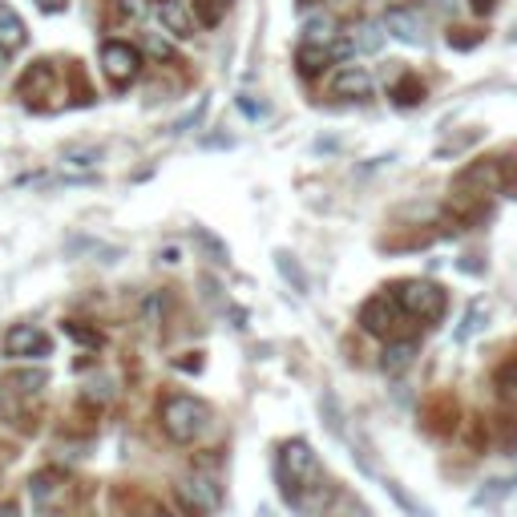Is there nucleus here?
<instances>
[{
	"mask_svg": "<svg viewBox=\"0 0 517 517\" xmlns=\"http://www.w3.org/2000/svg\"><path fill=\"white\" fill-rule=\"evenodd\" d=\"M275 477H279V493L283 501L299 513V517H324L336 481L328 477L324 461L312 453L307 441H283L279 457H275Z\"/></svg>",
	"mask_w": 517,
	"mask_h": 517,
	"instance_id": "obj_1",
	"label": "nucleus"
},
{
	"mask_svg": "<svg viewBox=\"0 0 517 517\" xmlns=\"http://www.w3.org/2000/svg\"><path fill=\"white\" fill-rule=\"evenodd\" d=\"M158 421H162V433L174 441V445H194L206 429H211V404L190 396V392H170L158 408Z\"/></svg>",
	"mask_w": 517,
	"mask_h": 517,
	"instance_id": "obj_2",
	"label": "nucleus"
},
{
	"mask_svg": "<svg viewBox=\"0 0 517 517\" xmlns=\"http://www.w3.org/2000/svg\"><path fill=\"white\" fill-rule=\"evenodd\" d=\"M392 295H396V303L404 307V316L412 324H437L449 307L445 287L433 283V279H404V283L392 287Z\"/></svg>",
	"mask_w": 517,
	"mask_h": 517,
	"instance_id": "obj_3",
	"label": "nucleus"
},
{
	"mask_svg": "<svg viewBox=\"0 0 517 517\" xmlns=\"http://www.w3.org/2000/svg\"><path fill=\"white\" fill-rule=\"evenodd\" d=\"M360 324H364V332H372V336L404 340V324H412V320L404 316V307L396 303L392 291H380V295H372V299L360 307Z\"/></svg>",
	"mask_w": 517,
	"mask_h": 517,
	"instance_id": "obj_4",
	"label": "nucleus"
},
{
	"mask_svg": "<svg viewBox=\"0 0 517 517\" xmlns=\"http://www.w3.org/2000/svg\"><path fill=\"white\" fill-rule=\"evenodd\" d=\"M174 493H178L186 517H211V513L223 505L219 477H215V473H202V469H194L190 477H182V481L174 485Z\"/></svg>",
	"mask_w": 517,
	"mask_h": 517,
	"instance_id": "obj_5",
	"label": "nucleus"
},
{
	"mask_svg": "<svg viewBox=\"0 0 517 517\" xmlns=\"http://www.w3.org/2000/svg\"><path fill=\"white\" fill-rule=\"evenodd\" d=\"M101 69H106L114 89H126L142 73V53L130 41H106V45H101Z\"/></svg>",
	"mask_w": 517,
	"mask_h": 517,
	"instance_id": "obj_6",
	"label": "nucleus"
},
{
	"mask_svg": "<svg viewBox=\"0 0 517 517\" xmlns=\"http://www.w3.org/2000/svg\"><path fill=\"white\" fill-rule=\"evenodd\" d=\"M17 97L29 110H49V101L57 97V69L49 61H33L17 81Z\"/></svg>",
	"mask_w": 517,
	"mask_h": 517,
	"instance_id": "obj_7",
	"label": "nucleus"
},
{
	"mask_svg": "<svg viewBox=\"0 0 517 517\" xmlns=\"http://www.w3.org/2000/svg\"><path fill=\"white\" fill-rule=\"evenodd\" d=\"M5 356H13V360H41V356H53V340H49V332H41L33 324H21V328H13L5 336Z\"/></svg>",
	"mask_w": 517,
	"mask_h": 517,
	"instance_id": "obj_8",
	"label": "nucleus"
},
{
	"mask_svg": "<svg viewBox=\"0 0 517 517\" xmlns=\"http://www.w3.org/2000/svg\"><path fill=\"white\" fill-rule=\"evenodd\" d=\"M384 29L404 45H421L425 41V17H421V9H408V5H392L384 13Z\"/></svg>",
	"mask_w": 517,
	"mask_h": 517,
	"instance_id": "obj_9",
	"label": "nucleus"
},
{
	"mask_svg": "<svg viewBox=\"0 0 517 517\" xmlns=\"http://www.w3.org/2000/svg\"><path fill=\"white\" fill-rule=\"evenodd\" d=\"M332 93L336 97H348V101H364V97H372V73L364 65H344L332 77Z\"/></svg>",
	"mask_w": 517,
	"mask_h": 517,
	"instance_id": "obj_10",
	"label": "nucleus"
},
{
	"mask_svg": "<svg viewBox=\"0 0 517 517\" xmlns=\"http://www.w3.org/2000/svg\"><path fill=\"white\" fill-rule=\"evenodd\" d=\"M158 21H162V29H166L170 37H178V41H190L194 29H198L194 13L182 5V0H162V5H158Z\"/></svg>",
	"mask_w": 517,
	"mask_h": 517,
	"instance_id": "obj_11",
	"label": "nucleus"
},
{
	"mask_svg": "<svg viewBox=\"0 0 517 517\" xmlns=\"http://www.w3.org/2000/svg\"><path fill=\"white\" fill-rule=\"evenodd\" d=\"M69 477L65 473H57V469H45V473H37L33 477V497H37V505L41 509H53L61 497H69Z\"/></svg>",
	"mask_w": 517,
	"mask_h": 517,
	"instance_id": "obj_12",
	"label": "nucleus"
},
{
	"mask_svg": "<svg viewBox=\"0 0 517 517\" xmlns=\"http://www.w3.org/2000/svg\"><path fill=\"white\" fill-rule=\"evenodd\" d=\"M336 61V53H332V45H299V53H295V65H299V73L303 77H320L328 65Z\"/></svg>",
	"mask_w": 517,
	"mask_h": 517,
	"instance_id": "obj_13",
	"label": "nucleus"
},
{
	"mask_svg": "<svg viewBox=\"0 0 517 517\" xmlns=\"http://www.w3.org/2000/svg\"><path fill=\"white\" fill-rule=\"evenodd\" d=\"M303 41H307V45H336V41H340V25H336V17H328V13L307 17V25H303Z\"/></svg>",
	"mask_w": 517,
	"mask_h": 517,
	"instance_id": "obj_14",
	"label": "nucleus"
},
{
	"mask_svg": "<svg viewBox=\"0 0 517 517\" xmlns=\"http://www.w3.org/2000/svg\"><path fill=\"white\" fill-rule=\"evenodd\" d=\"M425 417H429V429L433 433H449L457 425V400L453 396H433L429 408H425Z\"/></svg>",
	"mask_w": 517,
	"mask_h": 517,
	"instance_id": "obj_15",
	"label": "nucleus"
},
{
	"mask_svg": "<svg viewBox=\"0 0 517 517\" xmlns=\"http://www.w3.org/2000/svg\"><path fill=\"white\" fill-rule=\"evenodd\" d=\"M324 517H372V509H368L356 493H348V489H340V485H336V493H332V501H328Z\"/></svg>",
	"mask_w": 517,
	"mask_h": 517,
	"instance_id": "obj_16",
	"label": "nucleus"
},
{
	"mask_svg": "<svg viewBox=\"0 0 517 517\" xmlns=\"http://www.w3.org/2000/svg\"><path fill=\"white\" fill-rule=\"evenodd\" d=\"M21 45H25V21H21L9 5H0V49L13 53V49H21Z\"/></svg>",
	"mask_w": 517,
	"mask_h": 517,
	"instance_id": "obj_17",
	"label": "nucleus"
},
{
	"mask_svg": "<svg viewBox=\"0 0 517 517\" xmlns=\"http://www.w3.org/2000/svg\"><path fill=\"white\" fill-rule=\"evenodd\" d=\"M190 13H194V21H198L202 29H219L223 17L231 13V0H194Z\"/></svg>",
	"mask_w": 517,
	"mask_h": 517,
	"instance_id": "obj_18",
	"label": "nucleus"
},
{
	"mask_svg": "<svg viewBox=\"0 0 517 517\" xmlns=\"http://www.w3.org/2000/svg\"><path fill=\"white\" fill-rule=\"evenodd\" d=\"M412 356H417V340H388L384 348V372H404L412 364Z\"/></svg>",
	"mask_w": 517,
	"mask_h": 517,
	"instance_id": "obj_19",
	"label": "nucleus"
},
{
	"mask_svg": "<svg viewBox=\"0 0 517 517\" xmlns=\"http://www.w3.org/2000/svg\"><path fill=\"white\" fill-rule=\"evenodd\" d=\"M348 45H352V53H376V49L384 45V33H380V25H372V21H360V25H352V33H348Z\"/></svg>",
	"mask_w": 517,
	"mask_h": 517,
	"instance_id": "obj_20",
	"label": "nucleus"
},
{
	"mask_svg": "<svg viewBox=\"0 0 517 517\" xmlns=\"http://www.w3.org/2000/svg\"><path fill=\"white\" fill-rule=\"evenodd\" d=\"M49 384V376L37 368V372H13L9 380H5V396H37L41 388Z\"/></svg>",
	"mask_w": 517,
	"mask_h": 517,
	"instance_id": "obj_21",
	"label": "nucleus"
},
{
	"mask_svg": "<svg viewBox=\"0 0 517 517\" xmlns=\"http://www.w3.org/2000/svg\"><path fill=\"white\" fill-rule=\"evenodd\" d=\"M392 97L400 101V106H417V101H425V85L417 73H404L396 85H392Z\"/></svg>",
	"mask_w": 517,
	"mask_h": 517,
	"instance_id": "obj_22",
	"label": "nucleus"
},
{
	"mask_svg": "<svg viewBox=\"0 0 517 517\" xmlns=\"http://www.w3.org/2000/svg\"><path fill=\"white\" fill-rule=\"evenodd\" d=\"M493 388H497L505 400H513V404H517V352H513L497 372H493Z\"/></svg>",
	"mask_w": 517,
	"mask_h": 517,
	"instance_id": "obj_23",
	"label": "nucleus"
},
{
	"mask_svg": "<svg viewBox=\"0 0 517 517\" xmlns=\"http://www.w3.org/2000/svg\"><path fill=\"white\" fill-rule=\"evenodd\" d=\"M485 316H489V307H485L481 299H477V303H469V312H465V324L457 328V344H465L469 336H477V332H481V320H485Z\"/></svg>",
	"mask_w": 517,
	"mask_h": 517,
	"instance_id": "obj_24",
	"label": "nucleus"
},
{
	"mask_svg": "<svg viewBox=\"0 0 517 517\" xmlns=\"http://www.w3.org/2000/svg\"><path fill=\"white\" fill-rule=\"evenodd\" d=\"M275 263H279V275H283L287 283H295V291L303 295V291H307V275H303V267H299L287 251H279V255H275Z\"/></svg>",
	"mask_w": 517,
	"mask_h": 517,
	"instance_id": "obj_25",
	"label": "nucleus"
},
{
	"mask_svg": "<svg viewBox=\"0 0 517 517\" xmlns=\"http://www.w3.org/2000/svg\"><path fill=\"white\" fill-rule=\"evenodd\" d=\"M146 53H150V57H158V61H174L170 41H166V37H158V33H146Z\"/></svg>",
	"mask_w": 517,
	"mask_h": 517,
	"instance_id": "obj_26",
	"label": "nucleus"
},
{
	"mask_svg": "<svg viewBox=\"0 0 517 517\" xmlns=\"http://www.w3.org/2000/svg\"><path fill=\"white\" fill-rule=\"evenodd\" d=\"M384 489H388V493H392V497H396V501H400V505H404L408 513H417V517H429V509H425V505H417V501H412V497H408V493H404V489H400L396 481H384Z\"/></svg>",
	"mask_w": 517,
	"mask_h": 517,
	"instance_id": "obj_27",
	"label": "nucleus"
},
{
	"mask_svg": "<svg viewBox=\"0 0 517 517\" xmlns=\"http://www.w3.org/2000/svg\"><path fill=\"white\" fill-rule=\"evenodd\" d=\"M194 239H198V243H202L206 251L215 255V263H227V247H223V243H219V239H215L211 231H202V227H198V231H194Z\"/></svg>",
	"mask_w": 517,
	"mask_h": 517,
	"instance_id": "obj_28",
	"label": "nucleus"
},
{
	"mask_svg": "<svg viewBox=\"0 0 517 517\" xmlns=\"http://www.w3.org/2000/svg\"><path fill=\"white\" fill-rule=\"evenodd\" d=\"M138 517H174V513H170L162 501H154V497H142V501H138Z\"/></svg>",
	"mask_w": 517,
	"mask_h": 517,
	"instance_id": "obj_29",
	"label": "nucleus"
},
{
	"mask_svg": "<svg viewBox=\"0 0 517 517\" xmlns=\"http://www.w3.org/2000/svg\"><path fill=\"white\" fill-rule=\"evenodd\" d=\"M65 332H69L77 344H89V348H97V344H101V336H97V332H89V328H81V324H65Z\"/></svg>",
	"mask_w": 517,
	"mask_h": 517,
	"instance_id": "obj_30",
	"label": "nucleus"
},
{
	"mask_svg": "<svg viewBox=\"0 0 517 517\" xmlns=\"http://www.w3.org/2000/svg\"><path fill=\"white\" fill-rule=\"evenodd\" d=\"M97 162V150H85V154H69V166H93Z\"/></svg>",
	"mask_w": 517,
	"mask_h": 517,
	"instance_id": "obj_31",
	"label": "nucleus"
},
{
	"mask_svg": "<svg viewBox=\"0 0 517 517\" xmlns=\"http://www.w3.org/2000/svg\"><path fill=\"white\" fill-rule=\"evenodd\" d=\"M37 5H41L45 13H65V9H69V0H37Z\"/></svg>",
	"mask_w": 517,
	"mask_h": 517,
	"instance_id": "obj_32",
	"label": "nucleus"
},
{
	"mask_svg": "<svg viewBox=\"0 0 517 517\" xmlns=\"http://www.w3.org/2000/svg\"><path fill=\"white\" fill-rule=\"evenodd\" d=\"M0 517H21V509H17V501H0Z\"/></svg>",
	"mask_w": 517,
	"mask_h": 517,
	"instance_id": "obj_33",
	"label": "nucleus"
},
{
	"mask_svg": "<svg viewBox=\"0 0 517 517\" xmlns=\"http://www.w3.org/2000/svg\"><path fill=\"white\" fill-rule=\"evenodd\" d=\"M433 9H441V13H449V9H457V0H433Z\"/></svg>",
	"mask_w": 517,
	"mask_h": 517,
	"instance_id": "obj_34",
	"label": "nucleus"
},
{
	"mask_svg": "<svg viewBox=\"0 0 517 517\" xmlns=\"http://www.w3.org/2000/svg\"><path fill=\"white\" fill-rule=\"evenodd\" d=\"M493 5H497V0H473V9H477V13H489Z\"/></svg>",
	"mask_w": 517,
	"mask_h": 517,
	"instance_id": "obj_35",
	"label": "nucleus"
},
{
	"mask_svg": "<svg viewBox=\"0 0 517 517\" xmlns=\"http://www.w3.org/2000/svg\"><path fill=\"white\" fill-rule=\"evenodd\" d=\"M299 5H303V9H312V5H316V0H299Z\"/></svg>",
	"mask_w": 517,
	"mask_h": 517,
	"instance_id": "obj_36",
	"label": "nucleus"
},
{
	"mask_svg": "<svg viewBox=\"0 0 517 517\" xmlns=\"http://www.w3.org/2000/svg\"><path fill=\"white\" fill-rule=\"evenodd\" d=\"M0 53H5V49H0Z\"/></svg>",
	"mask_w": 517,
	"mask_h": 517,
	"instance_id": "obj_37",
	"label": "nucleus"
}]
</instances>
